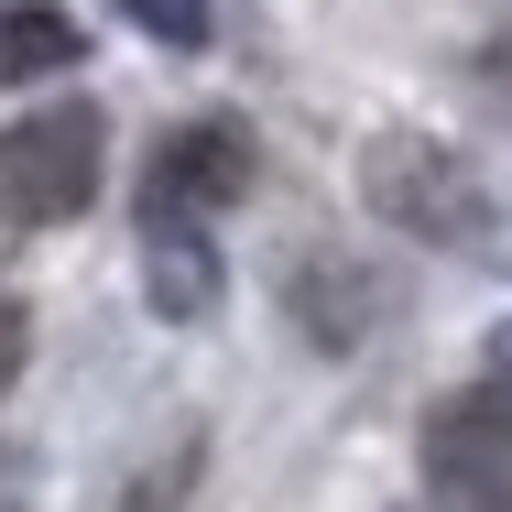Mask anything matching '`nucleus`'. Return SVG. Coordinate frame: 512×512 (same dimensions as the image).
Wrapping results in <instances>:
<instances>
[{"label": "nucleus", "mask_w": 512, "mask_h": 512, "mask_svg": "<svg viewBox=\"0 0 512 512\" xmlns=\"http://www.w3.org/2000/svg\"><path fill=\"white\" fill-rule=\"evenodd\" d=\"M425 469L436 491L469 512H512V382L491 393H458V404L425 425Z\"/></svg>", "instance_id": "nucleus-4"}, {"label": "nucleus", "mask_w": 512, "mask_h": 512, "mask_svg": "<svg viewBox=\"0 0 512 512\" xmlns=\"http://www.w3.org/2000/svg\"><path fill=\"white\" fill-rule=\"evenodd\" d=\"M55 66H77V22L55 0H0V88H33Z\"/></svg>", "instance_id": "nucleus-5"}, {"label": "nucleus", "mask_w": 512, "mask_h": 512, "mask_svg": "<svg viewBox=\"0 0 512 512\" xmlns=\"http://www.w3.org/2000/svg\"><path fill=\"white\" fill-rule=\"evenodd\" d=\"M22 349H33V327H22V306H0V393H11V371H22Z\"/></svg>", "instance_id": "nucleus-8"}, {"label": "nucleus", "mask_w": 512, "mask_h": 512, "mask_svg": "<svg viewBox=\"0 0 512 512\" xmlns=\"http://www.w3.org/2000/svg\"><path fill=\"white\" fill-rule=\"evenodd\" d=\"M120 11H131L153 44H186V55L207 44V0H120Z\"/></svg>", "instance_id": "nucleus-7"}, {"label": "nucleus", "mask_w": 512, "mask_h": 512, "mask_svg": "<svg viewBox=\"0 0 512 512\" xmlns=\"http://www.w3.org/2000/svg\"><path fill=\"white\" fill-rule=\"evenodd\" d=\"M360 197H371L382 229L436 240V251H491V229H502L491 186H480L447 142H425V131H382V142L360 153Z\"/></svg>", "instance_id": "nucleus-1"}, {"label": "nucleus", "mask_w": 512, "mask_h": 512, "mask_svg": "<svg viewBox=\"0 0 512 512\" xmlns=\"http://www.w3.org/2000/svg\"><path fill=\"white\" fill-rule=\"evenodd\" d=\"M240 186H251L240 120H186V131H164V153H153V175H142V229H197V218H218Z\"/></svg>", "instance_id": "nucleus-3"}, {"label": "nucleus", "mask_w": 512, "mask_h": 512, "mask_svg": "<svg viewBox=\"0 0 512 512\" xmlns=\"http://www.w3.org/2000/svg\"><path fill=\"white\" fill-rule=\"evenodd\" d=\"M99 109H33V120H11L0 131V207L22 218V229H55V218H77V207L99 197Z\"/></svg>", "instance_id": "nucleus-2"}, {"label": "nucleus", "mask_w": 512, "mask_h": 512, "mask_svg": "<svg viewBox=\"0 0 512 512\" xmlns=\"http://www.w3.org/2000/svg\"><path fill=\"white\" fill-rule=\"evenodd\" d=\"M142 262H153V306L164 316H207L218 306V251H207L197 229H153Z\"/></svg>", "instance_id": "nucleus-6"}]
</instances>
